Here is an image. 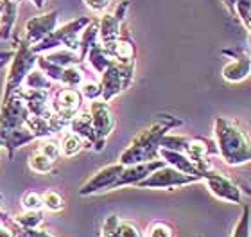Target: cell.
Masks as SVG:
<instances>
[{"instance_id": "6da1fadb", "label": "cell", "mask_w": 251, "mask_h": 237, "mask_svg": "<svg viewBox=\"0 0 251 237\" xmlns=\"http://www.w3.org/2000/svg\"><path fill=\"white\" fill-rule=\"evenodd\" d=\"M214 133L217 153L228 165L237 167L251 162V138L239 126V122L226 117H217Z\"/></svg>"}, {"instance_id": "7a4b0ae2", "label": "cell", "mask_w": 251, "mask_h": 237, "mask_svg": "<svg viewBox=\"0 0 251 237\" xmlns=\"http://www.w3.org/2000/svg\"><path fill=\"white\" fill-rule=\"evenodd\" d=\"M174 126H179V121L173 117H162L158 122L144 130L140 135H136L127 148L122 151L119 163L122 165H133V163L149 162V160H156L158 158V148H160V140L165 133Z\"/></svg>"}, {"instance_id": "3957f363", "label": "cell", "mask_w": 251, "mask_h": 237, "mask_svg": "<svg viewBox=\"0 0 251 237\" xmlns=\"http://www.w3.org/2000/svg\"><path fill=\"white\" fill-rule=\"evenodd\" d=\"M133 72H135V61H113L100 78L102 101L110 103L122 90L127 88L133 81Z\"/></svg>"}, {"instance_id": "277c9868", "label": "cell", "mask_w": 251, "mask_h": 237, "mask_svg": "<svg viewBox=\"0 0 251 237\" xmlns=\"http://www.w3.org/2000/svg\"><path fill=\"white\" fill-rule=\"evenodd\" d=\"M199 182V178L185 174L178 169H174L173 165H162L156 171H152L147 178H144L136 187L140 189H174V187H183V185Z\"/></svg>"}, {"instance_id": "5b68a950", "label": "cell", "mask_w": 251, "mask_h": 237, "mask_svg": "<svg viewBox=\"0 0 251 237\" xmlns=\"http://www.w3.org/2000/svg\"><path fill=\"white\" fill-rule=\"evenodd\" d=\"M88 111H90V117H92V126H94L95 138H97L95 149H102L104 148L106 138L110 137V133L115 128L113 111H111L110 105L106 101H99V99L90 103Z\"/></svg>"}, {"instance_id": "8992f818", "label": "cell", "mask_w": 251, "mask_h": 237, "mask_svg": "<svg viewBox=\"0 0 251 237\" xmlns=\"http://www.w3.org/2000/svg\"><path fill=\"white\" fill-rule=\"evenodd\" d=\"M203 180L208 185L210 192L223 201H230V203H241L242 201V190L241 187L225 173L214 171L210 167L203 171Z\"/></svg>"}, {"instance_id": "52a82bcc", "label": "cell", "mask_w": 251, "mask_h": 237, "mask_svg": "<svg viewBox=\"0 0 251 237\" xmlns=\"http://www.w3.org/2000/svg\"><path fill=\"white\" fill-rule=\"evenodd\" d=\"M81 105H83V95L79 90L63 88L56 94L50 108H52V113L58 117L59 121L70 122L81 111Z\"/></svg>"}, {"instance_id": "ba28073f", "label": "cell", "mask_w": 251, "mask_h": 237, "mask_svg": "<svg viewBox=\"0 0 251 237\" xmlns=\"http://www.w3.org/2000/svg\"><path fill=\"white\" fill-rule=\"evenodd\" d=\"M32 63H34V58H32L31 51L27 49L25 43H22V47L18 49L15 59H13V65L9 69V76H7V83H5V95L4 101L9 99L13 92L18 88V84L25 79L27 72L31 70Z\"/></svg>"}, {"instance_id": "9c48e42d", "label": "cell", "mask_w": 251, "mask_h": 237, "mask_svg": "<svg viewBox=\"0 0 251 237\" xmlns=\"http://www.w3.org/2000/svg\"><path fill=\"white\" fill-rule=\"evenodd\" d=\"M122 169H124V165L119 162L102 167L79 189V194L90 196V194H95V192H102V190H111L113 185H115L117 178L121 176Z\"/></svg>"}, {"instance_id": "30bf717a", "label": "cell", "mask_w": 251, "mask_h": 237, "mask_svg": "<svg viewBox=\"0 0 251 237\" xmlns=\"http://www.w3.org/2000/svg\"><path fill=\"white\" fill-rule=\"evenodd\" d=\"M165 165L162 158L160 160H149V162H140V163H133V165H124L121 176L117 178L113 189H119V187H126V185H138L144 178H147L152 171H156L158 167Z\"/></svg>"}, {"instance_id": "8fae6325", "label": "cell", "mask_w": 251, "mask_h": 237, "mask_svg": "<svg viewBox=\"0 0 251 237\" xmlns=\"http://www.w3.org/2000/svg\"><path fill=\"white\" fill-rule=\"evenodd\" d=\"M58 22V15L56 13H49V15H40L34 16L25 24V34L29 43H38L42 42L43 38L49 36L52 32L54 26Z\"/></svg>"}, {"instance_id": "7c38bea8", "label": "cell", "mask_w": 251, "mask_h": 237, "mask_svg": "<svg viewBox=\"0 0 251 237\" xmlns=\"http://www.w3.org/2000/svg\"><path fill=\"white\" fill-rule=\"evenodd\" d=\"M158 158H162L167 165H173L174 169H178V171H181V173L190 174V176H196V178L203 180V173H201V169H199L185 153L158 148Z\"/></svg>"}, {"instance_id": "4fadbf2b", "label": "cell", "mask_w": 251, "mask_h": 237, "mask_svg": "<svg viewBox=\"0 0 251 237\" xmlns=\"http://www.w3.org/2000/svg\"><path fill=\"white\" fill-rule=\"evenodd\" d=\"M208 153L210 144L206 140H203V138H190V142H188L187 149H185V155L201 169V173L212 167L208 160Z\"/></svg>"}, {"instance_id": "5bb4252c", "label": "cell", "mask_w": 251, "mask_h": 237, "mask_svg": "<svg viewBox=\"0 0 251 237\" xmlns=\"http://www.w3.org/2000/svg\"><path fill=\"white\" fill-rule=\"evenodd\" d=\"M251 76V58L250 56H241L233 59L223 69V78L230 83H241L244 79Z\"/></svg>"}, {"instance_id": "9a60e30c", "label": "cell", "mask_w": 251, "mask_h": 237, "mask_svg": "<svg viewBox=\"0 0 251 237\" xmlns=\"http://www.w3.org/2000/svg\"><path fill=\"white\" fill-rule=\"evenodd\" d=\"M99 36L100 43H110L121 38V18L117 15H102L99 24Z\"/></svg>"}, {"instance_id": "2e32d148", "label": "cell", "mask_w": 251, "mask_h": 237, "mask_svg": "<svg viewBox=\"0 0 251 237\" xmlns=\"http://www.w3.org/2000/svg\"><path fill=\"white\" fill-rule=\"evenodd\" d=\"M15 15H16V2H11V0H5V5L2 13H0V34L2 38L9 36V31L13 24H15Z\"/></svg>"}, {"instance_id": "e0dca14e", "label": "cell", "mask_w": 251, "mask_h": 237, "mask_svg": "<svg viewBox=\"0 0 251 237\" xmlns=\"http://www.w3.org/2000/svg\"><path fill=\"white\" fill-rule=\"evenodd\" d=\"M59 148H61V153L65 157H75L77 153H81L83 149V138L75 135V133H67L65 137L61 138L59 142Z\"/></svg>"}, {"instance_id": "ac0fdd59", "label": "cell", "mask_w": 251, "mask_h": 237, "mask_svg": "<svg viewBox=\"0 0 251 237\" xmlns=\"http://www.w3.org/2000/svg\"><path fill=\"white\" fill-rule=\"evenodd\" d=\"M15 223L22 228H38L43 223L42 211H25L15 217Z\"/></svg>"}, {"instance_id": "d6986e66", "label": "cell", "mask_w": 251, "mask_h": 237, "mask_svg": "<svg viewBox=\"0 0 251 237\" xmlns=\"http://www.w3.org/2000/svg\"><path fill=\"white\" fill-rule=\"evenodd\" d=\"M25 88L29 90H45L47 92L49 88H50V81L52 79H49L47 76L43 74V72H40V70H32V72H29V74L25 76Z\"/></svg>"}, {"instance_id": "ffe728a7", "label": "cell", "mask_w": 251, "mask_h": 237, "mask_svg": "<svg viewBox=\"0 0 251 237\" xmlns=\"http://www.w3.org/2000/svg\"><path fill=\"white\" fill-rule=\"evenodd\" d=\"M190 138L187 137H179V135H163L162 140H160V148L163 149H171V151H179V153H185Z\"/></svg>"}, {"instance_id": "44dd1931", "label": "cell", "mask_w": 251, "mask_h": 237, "mask_svg": "<svg viewBox=\"0 0 251 237\" xmlns=\"http://www.w3.org/2000/svg\"><path fill=\"white\" fill-rule=\"evenodd\" d=\"M52 162L54 160H50V158L45 157L43 153L36 151V153H32L31 158H29V167H31V171H34V173L45 174L52 171V165H54Z\"/></svg>"}, {"instance_id": "7402d4cb", "label": "cell", "mask_w": 251, "mask_h": 237, "mask_svg": "<svg viewBox=\"0 0 251 237\" xmlns=\"http://www.w3.org/2000/svg\"><path fill=\"white\" fill-rule=\"evenodd\" d=\"M59 81H61L63 84H67L68 88H77L84 81V76L81 70L75 69V65H72V67H65V69L61 70Z\"/></svg>"}, {"instance_id": "603a6c76", "label": "cell", "mask_w": 251, "mask_h": 237, "mask_svg": "<svg viewBox=\"0 0 251 237\" xmlns=\"http://www.w3.org/2000/svg\"><path fill=\"white\" fill-rule=\"evenodd\" d=\"M231 237H251V209L250 205L244 207L239 221H237L235 228H233V234Z\"/></svg>"}, {"instance_id": "cb8c5ba5", "label": "cell", "mask_w": 251, "mask_h": 237, "mask_svg": "<svg viewBox=\"0 0 251 237\" xmlns=\"http://www.w3.org/2000/svg\"><path fill=\"white\" fill-rule=\"evenodd\" d=\"M42 200H43V207L50 212H59L63 209V198L58 190H54V189L47 190V192L42 196Z\"/></svg>"}, {"instance_id": "d4e9b609", "label": "cell", "mask_w": 251, "mask_h": 237, "mask_svg": "<svg viewBox=\"0 0 251 237\" xmlns=\"http://www.w3.org/2000/svg\"><path fill=\"white\" fill-rule=\"evenodd\" d=\"M79 88H81V90H79V92H81V95H83V97H86V99H90V101L99 99L100 94H102V90H100V83H97V81H92V79H84Z\"/></svg>"}, {"instance_id": "484cf974", "label": "cell", "mask_w": 251, "mask_h": 237, "mask_svg": "<svg viewBox=\"0 0 251 237\" xmlns=\"http://www.w3.org/2000/svg\"><path fill=\"white\" fill-rule=\"evenodd\" d=\"M40 153H43L45 157H49L50 160H56V158L61 155V148H59V142L58 140H52V138L45 137L40 142V148H38Z\"/></svg>"}, {"instance_id": "4316f807", "label": "cell", "mask_w": 251, "mask_h": 237, "mask_svg": "<svg viewBox=\"0 0 251 237\" xmlns=\"http://www.w3.org/2000/svg\"><path fill=\"white\" fill-rule=\"evenodd\" d=\"M22 207L24 211H42L43 207V200L42 196L34 192V190H29L25 194L22 196Z\"/></svg>"}, {"instance_id": "83f0119b", "label": "cell", "mask_w": 251, "mask_h": 237, "mask_svg": "<svg viewBox=\"0 0 251 237\" xmlns=\"http://www.w3.org/2000/svg\"><path fill=\"white\" fill-rule=\"evenodd\" d=\"M235 15L241 18V22L248 29L251 20V0H235Z\"/></svg>"}, {"instance_id": "f1b7e54d", "label": "cell", "mask_w": 251, "mask_h": 237, "mask_svg": "<svg viewBox=\"0 0 251 237\" xmlns=\"http://www.w3.org/2000/svg\"><path fill=\"white\" fill-rule=\"evenodd\" d=\"M117 232L121 237H146L140 232V228L136 227L133 221H126V219H121L119 221V227H117Z\"/></svg>"}, {"instance_id": "f546056e", "label": "cell", "mask_w": 251, "mask_h": 237, "mask_svg": "<svg viewBox=\"0 0 251 237\" xmlns=\"http://www.w3.org/2000/svg\"><path fill=\"white\" fill-rule=\"evenodd\" d=\"M119 216L111 214L104 219L102 223V230H100V237H121L119 232H117V227H119Z\"/></svg>"}, {"instance_id": "4dcf8cb0", "label": "cell", "mask_w": 251, "mask_h": 237, "mask_svg": "<svg viewBox=\"0 0 251 237\" xmlns=\"http://www.w3.org/2000/svg\"><path fill=\"white\" fill-rule=\"evenodd\" d=\"M147 237H174V232L167 223L158 221V223H152L151 227H149Z\"/></svg>"}, {"instance_id": "1f68e13d", "label": "cell", "mask_w": 251, "mask_h": 237, "mask_svg": "<svg viewBox=\"0 0 251 237\" xmlns=\"http://www.w3.org/2000/svg\"><path fill=\"white\" fill-rule=\"evenodd\" d=\"M15 236L16 237H54L49 230H40V228H22V227H18Z\"/></svg>"}, {"instance_id": "d6a6232c", "label": "cell", "mask_w": 251, "mask_h": 237, "mask_svg": "<svg viewBox=\"0 0 251 237\" xmlns=\"http://www.w3.org/2000/svg\"><path fill=\"white\" fill-rule=\"evenodd\" d=\"M84 4L88 5L94 13H102L110 5V0H84Z\"/></svg>"}, {"instance_id": "836d02e7", "label": "cell", "mask_w": 251, "mask_h": 237, "mask_svg": "<svg viewBox=\"0 0 251 237\" xmlns=\"http://www.w3.org/2000/svg\"><path fill=\"white\" fill-rule=\"evenodd\" d=\"M0 237H16V236L13 232H11L9 228H5L4 225L0 223Z\"/></svg>"}, {"instance_id": "e575fe53", "label": "cell", "mask_w": 251, "mask_h": 237, "mask_svg": "<svg viewBox=\"0 0 251 237\" xmlns=\"http://www.w3.org/2000/svg\"><path fill=\"white\" fill-rule=\"evenodd\" d=\"M223 2H225V5L230 9V13L235 15V0H223Z\"/></svg>"}, {"instance_id": "d590c367", "label": "cell", "mask_w": 251, "mask_h": 237, "mask_svg": "<svg viewBox=\"0 0 251 237\" xmlns=\"http://www.w3.org/2000/svg\"><path fill=\"white\" fill-rule=\"evenodd\" d=\"M248 31H250V47H251V20H250V26H248Z\"/></svg>"}, {"instance_id": "8d00e7d4", "label": "cell", "mask_w": 251, "mask_h": 237, "mask_svg": "<svg viewBox=\"0 0 251 237\" xmlns=\"http://www.w3.org/2000/svg\"><path fill=\"white\" fill-rule=\"evenodd\" d=\"M34 4H36V5H42V4H43V0H34Z\"/></svg>"}, {"instance_id": "74e56055", "label": "cell", "mask_w": 251, "mask_h": 237, "mask_svg": "<svg viewBox=\"0 0 251 237\" xmlns=\"http://www.w3.org/2000/svg\"><path fill=\"white\" fill-rule=\"evenodd\" d=\"M11 2H20V0H11Z\"/></svg>"}]
</instances>
